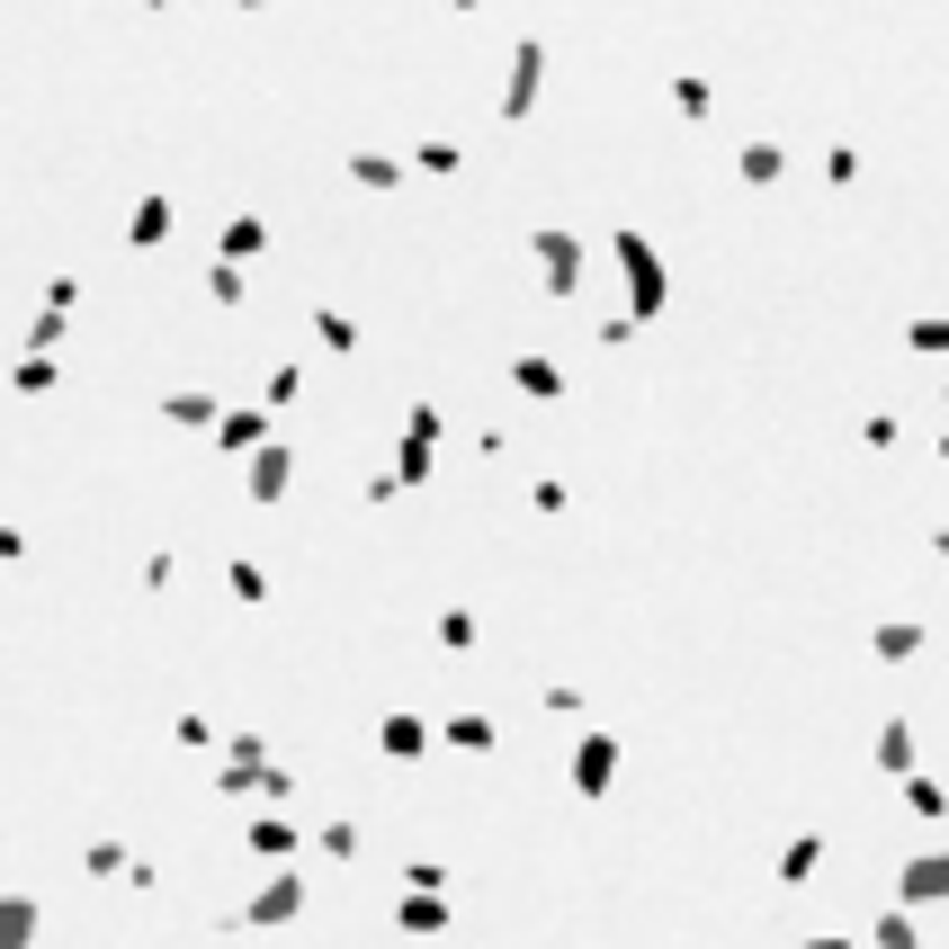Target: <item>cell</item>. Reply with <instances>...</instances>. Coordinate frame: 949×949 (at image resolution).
I'll use <instances>...</instances> for the list:
<instances>
[{
  "label": "cell",
  "mask_w": 949,
  "mask_h": 949,
  "mask_svg": "<svg viewBox=\"0 0 949 949\" xmlns=\"http://www.w3.org/2000/svg\"><path fill=\"white\" fill-rule=\"evenodd\" d=\"M547 279L574 287V242H565V233H547Z\"/></svg>",
  "instance_id": "6da1fadb"
},
{
  "label": "cell",
  "mask_w": 949,
  "mask_h": 949,
  "mask_svg": "<svg viewBox=\"0 0 949 949\" xmlns=\"http://www.w3.org/2000/svg\"><path fill=\"white\" fill-rule=\"evenodd\" d=\"M905 887H914V896H940V887H949V860H923V869L905 877Z\"/></svg>",
  "instance_id": "7a4b0ae2"
},
{
  "label": "cell",
  "mask_w": 949,
  "mask_h": 949,
  "mask_svg": "<svg viewBox=\"0 0 949 949\" xmlns=\"http://www.w3.org/2000/svg\"><path fill=\"white\" fill-rule=\"evenodd\" d=\"M10 940H28V905H19V896L0 905V949H10Z\"/></svg>",
  "instance_id": "3957f363"
}]
</instances>
